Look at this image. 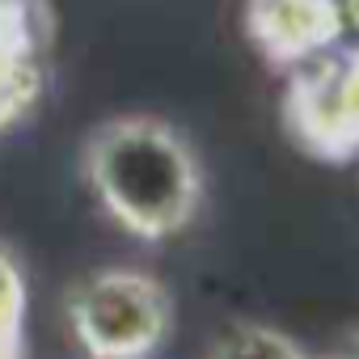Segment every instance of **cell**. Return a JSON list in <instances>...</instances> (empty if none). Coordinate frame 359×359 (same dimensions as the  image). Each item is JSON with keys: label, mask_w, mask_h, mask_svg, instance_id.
Masks as SVG:
<instances>
[{"label": "cell", "mask_w": 359, "mask_h": 359, "mask_svg": "<svg viewBox=\"0 0 359 359\" xmlns=\"http://www.w3.org/2000/svg\"><path fill=\"white\" fill-rule=\"evenodd\" d=\"M81 169L97 208L140 241L187 233L208 195L195 144L156 114H118L97 123L85 135Z\"/></svg>", "instance_id": "cell-1"}, {"label": "cell", "mask_w": 359, "mask_h": 359, "mask_svg": "<svg viewBox=\"0 0 359 359\" xmlns=\"http://www.w3.org/2000/svg\"><path fill=\"white\" fill-rule=\"evenodd\" d=\"M64 317L89 359H152L173 334V296L148 271L106 266L72 283Z\"/></svg>", "instance_id": "cell-2"}, {"label": "cell", "mask_w": 359, "mask_h": 359, "mask_svg": "<svg viewBox=\"0 0 359 359\" xmlns=\"http://www.w3.org/2000/svg\"><path fill=\"white\" fill-rule=\"evenodd\" d=\"M292 140L321 161L359 152V51H325L292 72L283 93Z\"/></svg>", "instance_id": "cell-3"}, {"label": "cell", "mask_w": 359, "mask_h": 359, "mask_svg": "<svg viewBox=\"0 0 359 359\" xmlns=\"http://www.w3.org/2000/svg\"><path fill=\"white\" fill-rule=\"evenodd\" d=\"M342 30V0H245V34L271 68H304L334 51Z\"/></svg>", "instance_id": "cell-4"}, {"label": "cell", "mask_w": 359, "mask_h": 359, "mask_svg": "<svg viewBox=\"0 0 359 359\" xmlns=\"http://www.w3.org/2000/svg\"><path fill=\"white\" fill-rule=\"evenodd\" d=\"M208 359H309V351L279 325L233 321L208 351Z\"/></svg>", "instance_id": "cell-5"}, {"label": "cell", "mask_w": 359, "mask_h": 359, "mask_svg": "<svg viewBox=\"0 0 359 359\" xmlns=\"http://www.w3.org/2000/svg\"><path fill=\"white\" fill-rule=\"evenodd\" d=\"M22 317H26V275L9 245H0V359H22Z\"/></svg>", "instance_id": "cell-6"}, {"label": "cell", "mask_w": 359, "mask_h": 359, "mask_svg": "<svg viewBox=\"0 0 359 359\" xmlns=\"http://www.w3.org/2000/svg\"><path fill=\"white\" fill-rule=\"evenodd\" d=\"M34 93H39V72L22 64L18 43H0V127L13 123Z\"/></svg>", "instance_id": "cell-7"}, {"label": "cell", "mask_w": 359, "mask_h": 359, "mask_svg": "<svg viewBox=\"0 0 359 359\" xmlns=\"http://www.w3.org/2000/svg\"><path fill=\"white\" fill-rule=\"evenodd\" d=\"M330 359H359V330H351L338 346H334V355Z\"/></svg>", "instance_id": "cell-8"}]
</instances>
